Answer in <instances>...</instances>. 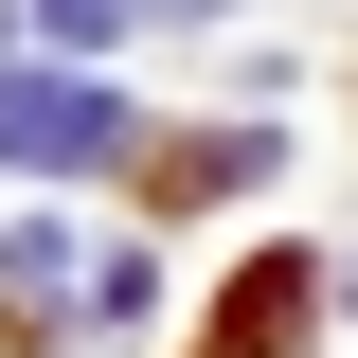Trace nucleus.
I'll list each match as a JSON object with an SVG mask.
<instances>
[{"mask_svg": "<svg viewBox=\"0 0 358 358\" xmlns=\"http://www.w3.org/2000/svg\"><path fill=\"white\" fill-rule=\"evenodd\" d=\"M341 305H358V287H341Z\"/></svg>", "mask_w": 358, "mask_h": 358, "instance_id": "3", "label": "nucleus"}, {"mask_svg": "<svg viewBox=\"0 0 358 358\" xmlns=\"http://www.w3.org/2000/svg\"><path fill=\"white\" fill-rule=\"evenodd\" d=\"M36 18H54V36H126L143 0H36Z\"/></svg>", "mask_w": 358, "mask_h": 358, "instance_id": "2", "label": "nucleus"}, {"mask_svg": "<svg viewBox=\"0 0 358 358\" xmlns=\"http://www.w3.org/2000/svg\"><path fill=\"white\" fill-rule=\"evenodd\" d=\"M126 143V108L90 72H0V162H36V179H72V162H108Z\"/></svg>", "mask_w": 358, "mask_h": 358, "instance_id": "1", "label": "nucleus"}]
</instances>
